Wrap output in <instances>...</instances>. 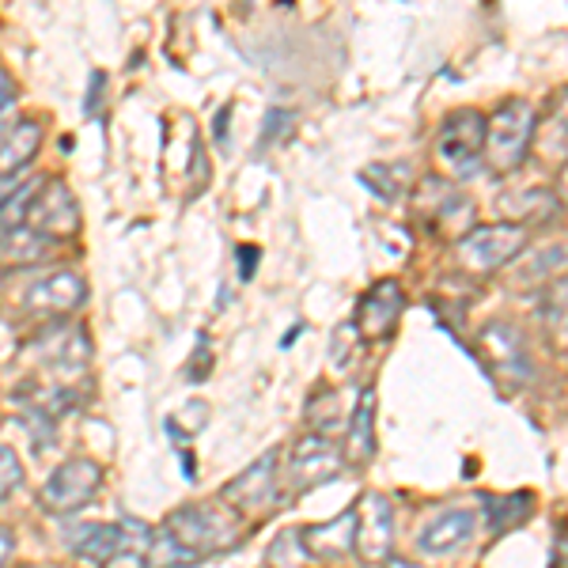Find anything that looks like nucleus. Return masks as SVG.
<instances>
[{
  "mask_svg": "<svg viewBox=\"0 0 568 568\" xmlns=\"http://www.w3.org/2000/svg\"><path fill=\"white\" fill-rule=\"evenodd\" d=\"M387 568H420V565H414V561H402V557H390Z\"/></svg>",
  "mask_w": 568,
  "mask_h": 568,
  "instance_id": "nucleus-32",
  "label": "nucleus"
},
{
  "mask_svg": "<svg viewBox=\"0 0 568 568\" xmlns=\"http://www.w3.org/2000/svg\"><path fill=\"white\" fill-rule=\"evenodd\" d=\"M568 265V246L565 243H554V246H538V251H530L524 265L516 270V277H511V284H519V288H527V284L535 281H546L554 277L557 270H565Z\"/></svg>",
  "mask_w": 568,
  "mask_h": 568,
  "instance_id": "nucleus-22",
  "label": "nucleus"
},
{
  "mask_svg": "<svg viewBox=\"0 0 568 568\" xmlns=\"http://www.w3.org/2000/svg\"><path fill=\"white\" fill-rule=\"evenodd\" d=\"M99 485H103V470L95 459H69L45 478L39 489V504L50 516H72V511L88 508L95 500Z\"/></svg>",
  "mask_w": 568,
  "mask_h": 568,
  "instance_id": "nucleus-6",
  "label": "nucleus"
},
{
  "mask_svg": "<svg viewBox=\"0 0 568 568\" xmlns=\"http://www.w3.org/2000/svg\"><path fill=\"white\" fill-rule=\"evenodd\" d=\"M273 493H277V452H265L258 463L246 466L240 478L227 481L224 500L232 504L235 511H254V508H262V504H270Z\"/></svg>",
  "mask_w": 568,
  "mask_h": 568,
  "instance_id": "nucleus-13",
  "label": "nucleus"
},
{
  "mask_svg": "<svg viewBox=\"0 0 568 568\" xmlns=\"http://www.w3.org/2000/svg\"><path fill=\"white\" fill-rule=\"evenodd\" d=\"M470 538H474V516L455 508V511H439L433 524L420 527L417 546L425 549V554H452V549L466 546Z\"/></svg>",
  "mask_w": 568,
  "mask_h": 568,
  "instance_id": "nucleus-17",
  "label": "nucleus"
},
{
  "mask_svg": "<svg viewBox=\"0 0 568 568\" xmlns=\"http://www.w3.org/2000/svg\"><path fill=\"white\" fill-rule=\"evenodd\" d=\"M27 227L45 235V240L80 232V205L65 182H58V179L42 182L39 194L31 201V213H27Z\"/></svg>",
  "mask_w": 568,
  "mask_h": 568,
  "instance_id": "nucleus-10",
  "label": "nucleus"
},
{
  "mask_svg": "<svg viewBox=\"0 0 568 568\" xmlns=\"http://www.w3.org/2000/svg\"><path fill=\"white\" fill-rule=\"evenodd\" d=\"M42 182H20V186L0 190V232H20L27 227V213H31V201L39 194Z\"/></svg>",
  "mask_w": 568,
  "mask_h": 568,
  "instance_id": "nucleus-23",
  "label": "nucleus"
},
{
  "mask_svg": "<svg viewBox=\"0 0 568 568\" xmlns=\"http://www.w3.org/2000/svg\"><path fill=\"white\" fill-rule=\"evenodd\" d=\"M530 141H535V106L527 99H508L493 110V118H485V163L497 175H508L524 163Z\"/></svg>",
  "mask_w": 568,
  "mask_h": 568,
  "instance_id": "nucleus-1",
  "label": "nucleus"
},
{
  "mask_svg": "<svg viewBox=\"0 0 568 568\" xmlns=\"http://www.w3.org/2000/svg\"><path fill=\"white\" fill-rule=\"evenodd\" d=\"M342 474V452L329 444L326 436H304L296 447H292V459H288V481L292 489L307 493L315 485H326L329 478Z\"/></svg>",
  "mask_w": 568,
  "mask_h": 568,
  "instance_id": "nucleus-12",
  "label": "nucleus"
},
{
  "mask_svg": "<svg viewBox=\"0 0 568 568\" xmlns=\"http://www.w3.org/2000/svg\"><path fill=\"white\" fill-rule=\"evenodd\" d=\"M481 356H485V368H489L493 379H500L504 387H524V383L535 375V364H530L527 342L511 323H485L481 326Z\"/></svg>",
  "mask_w": 568,
  "mask_h": 568,
  "instance_id": "nucleus-7",
  "label": "nucleus"
},
{
  "mask_svg": "<svg viewBox=\"0 0 568 568\" xmlns=\"http://www.w3.org/2000/svg\"><path fill=\"white\" fill-rule=\"evenodd\" d=\"M538 318L549 329L557 345H568V277H557L546 284L542 304H538Z\"/></svg>",
  "mask_w": 568,
  "mask_h": 568,
  "instance_id": "nucleus-21",
  "label": "nucleus"
},
{
  "mask_svg": "<svg viewBox=\"0 0 568 568\" xmlns=\"http://www.w3.org/2000/svg\"><path fill=\"white\" fill-rule=\"evenodd\" d=\"M402 311H406V296H402V284L387 277V281H375L368 292L361 296L356 304V334L364 342H390L394 326H398Z\"/></svg>",
  "mask_w": 568,
  "mask_h": 568,
  "instance_id": "nucleus-9",
  "label": "nucleus"
},
{
  "mask_svg": "<svg viewBox=\"0 0 568 568\" xmlns=\"http://www.w3.org/2000/svg\"><path fill=\"white\" fill-rule=\"evenodd\" d=\"M34 356L58 375L61 383L80 379L91 364V342L84 337L80 326H65V323H53L45 326L39 337H34Z\"/></svg>",
  "mask_w": 568,
  "mask_h": 568,
  "instance_id": "nucleus-8",
  "label": "nucleus"
},
{
  "mask_svg": "<svg viewBox=\"0 0 568 568\" xmlns=\"http://www.w3.org/2000/svg\"><path fill=\"white\" fill-rule=\"evenodd\" d=\"M390 171H394V168H379V163H375V168L361 171V179H364V182H375L379 175H390ZM402 175H406V168H398V175H394V179H402ZM375 194L387 197V201H394V197L406 194V186H402V182H390V179H387V182H379V186H375Z\"/></svg>",
  "mask_w": 568,
  "mask_h": 568,
  "instance_id": "nucleus-26",
  "label": "nucleus"
},
{
  "mask_svg": "<svg viewBox=\"0 0 568 568\" xmlns=\"http://www.w3.org/2000/svg\"><path fill=\"white\" fill-rule=\"evenodd\" d=\"M353 530H356V508L342 511L334 524H318L300 530V542H304L307 554L315 557H342L345 549H353Z\"/></svg>",
  "mask_w": 568,
  "mask_h": 568,
  "instance_id": "nucleus-19",
  "label": "nucleus"
},
{
  "mask_svg": "<svg viewBox=\"0 0 568 568\" xmlns=\"http://www.w3.org/2000/svg\"><path fill=\"white\" fill-rule=\"evenodd\" d=\"M12 106H16V80L0 69V125H4L8 114H12Z\"/></svg>",
  "mask_w": 568,
  "mask_h": 568,
  "instance_id": "nucleus-27",
  "label": "nucleus"
},
{
  "mask_svg": "<svg viewBox=\"0 0 568 568\" xmlns=\"http://www.w3.org/2000/svg\"><path fill=\"white\" fill-rule=\"evenodd\" d=\"M394 546V508L387 497L368 493L356 504V530H353V549L364 561H387Z\"/></svg>",
  "mask_w": 568,
  "mask_h": 568,
  "instance_id": "nucleus-11",
  "label": "nucleus"
},
{
  "mask_svg": "<svg viewBox=\"0 0 568 568\" xmlns=\"http://www.w3.org/2000/svg\"><path fill=\"white\" fill-rule=\"evenodd\" d=\"M39 144H42L39 122H16L12 130L0 136V186H8V179H16L20 171L31 168Z\"/></svg>",
  "mask_w": 568,
  "mask_h": 568,
  "instance_id": "nucleus-16",
  "label": "nucleus"
},
{
  "mask_svg": "<svg viewBox=\"0 0 568 568\" xmlns=\"http://www.w3.org/2000/svg\"><path fill=\"white\" fill-rule=\"evenodd\" d=\"M163 530H168L194 561H201V557H209V554H220V549H227L240 538V527L232 524V516H220L213 504H186V508H179L175 516L168 519Z\"/></svg>",
  "mask_w": 568,
  "mask_h": 568,
  "instance_id": "nucleus-3",
  "label": "nucleus"
},
{
  "mask_svg": "<svg viewBox=\"0 0 568 568\" xmlns=\"http://www.w3.org/2000/svg\"><path fill=\"white\" fill-rule=\"evenodd\" d=\"M485 519H489L493 535H504L508 527L527 524V516L535 511V497L530 493H511V497H481Z\"/></svg>",
  "mask_w": 568,
  "mask_h": 568,
  "instance_id": "nucleus-20",
  "label": "nucleus"
},
{
  "mask_svg": "<svg viewBox=\"0 0 568 568\" xmlns=\"http://www.w3.org/2000/svg\"><path fill=\"white\" fill-rule=\"evenodd\" d=\"M557 197H561L565 205H568V163L561 168V175H557Z\"/></svg>",
  "mask_w": 568,
  "mask_h": 568,
  "instance_id": "nucleus-31",
  "label": "nucleus"
},
{
  "mask_svg": "<svg viewBox=\"0 0 568 568\" xmlns=\"http://www.w3.org/2000/svg\"><path fill=\"white\" fill-rule=\"evenodd\" d=\"M23 485V463L8 444H0V500H8Z\"/></svg>",
  "mask_w": 568,
  "mask_h": 568,
  "instance_id": "nucleus-25",
  "label": "nucleus"
},
{
  "mask_svg": "<svg viewBox=\"0 0 568 568\" xmlns=\"http://www.w3.org/2000/svg\"><path fill=\"white\" fill-rule=\"evenodd\" d=\"M524 251H527V232L519 224H485V227H470L455 243V262L470 277H485V273L519 258Z\"/></svg>",
  "mask_w": 568,
  "mask_h": 568,
  "instance_id": "nucleus-2",
  "label": "nucleus"
},
{
  "mask_svg": "<svg viewBox=\"0 0 568 568\" xmlns=\"http://www.w3.org/2000/svg\"><path fill=\"white\" fill-rule=\"evenodd\" d=\"M50 254V240L31 227H20V232H8L4 243H0V258L8 265H31V262H42Z\"/></svg>",
  "mask_w": 568,
  "mask_h": 568,
  "instance_id": "nucleus-24",
  "label": "nucleus"
},
{
  "mask_svg": "<svg viewBox=\"0 0 568 568\" xmlns=\"http://www.w3.org/2000/svg\"><path fill=\"white\" fill-rule=\"evenodd\" d=\"M235 262H240V277L251 281L254 265H258V251H254V246H240V251H235Z\"/></svg>",
  "mask_w": 568,
  "mask_h": 568,
  "instance_id": "nucleus-28",
  "label": "nucleus"
},
{
  "mask_svg": "<svg viewBox=\"0 0 568 568\" xmlns=\"http://www.w3.org/2000/svg\"><path fill=\"white\" fill-rule=\"evenodd\" d=\"M420 213L433 220L436 232L452 235V232H459V224H470L474 205L455 186H447V182H439V179H428L425 186H420Z\"/></svg>",
  "mask_w": 568,
  "mask_h": 568,
  "instance_id": "nucleus-14",
  "label": "nucleus"
},
{
  "mask_svg": "<svg viewBox=\"0 0 568 568\" xmlns=\"http://www.w3.org/2000/svg\"><path fill=\"white\" fill-rule=\"evenodd\" d=\"M436 155L452 175H474L485 163V114H478V110H455L436 136Z\"/></svg>",
  "mask_w": 568,
  "mask_h": 568,
  "instance_id": "nucleus-5",
  "label": "nucleus"
},
{
  "mask_svg": "<svg viewBox=\"0 0 568 568\" xmlns=\"http://www.w3.org/2000/svg\"><path fill=\"white\" fill-rule=\"evenodd\" d=\"M103 568H144V554H122Z\"/></svg>",
  "mask_w": 568,
  "mask_h": 568,
  "instance_id": "nucleus-30",
  "label": "nucleus"
},
{
  "mask_svg": "<svg viewBox=\"0 0 568 568\" xmlns=\"http://www.w3.org/2000/svg\"><path fill=\"white\" fill-rule=\"evenodd\" d=\"M375 455V390L368 387L356 402L353 417H349V436H345V463L364 466Z\"/></svg>",
  "mask_w": 568,
  "mask_h": 568,
  "instance_id": "nucleus-18",
  "label": "nucleus"
},
{
  "mask_svg": "<svg viewBox=\"0 0 568 568\" xmlns=\"http://www.w3.org/2000/svg\"><path fill=\"white\" fill-rule=\"evenodd\" d=\"M12 549H16V538L8 527H0V568H4L8 561H12Z\"/></svg>",
  "mask_w": 568,
  "mask_h": 568,
  "instance_id": "nucleus-29",
  "label": "nucleus"
},
{
  "mask_svg": "<svg viewBox=\"0 0 568 568\" xmlns=\"http://www.w3.org/2000/svg\"><path fill=\"white\" fill-rule=\"evenodd\" d=\"M69 546L77 557H84L91 565H110L122 554H149L152 546V530L136 519L125 516L122 524H84L69 535Z\"/></svg>",
  "mask_w": 568,
  "mask_h": 568,
  "instance_id": "nucleus-4",
  "label": "nucleus"
},
{
  "mask_svg": "<svg viewBox=\"0 0 568 568\" xmlns=\"http://www.w3.org/2000/svg\"><path fill=\"white\" fill-rule=\"evenodd\" d=\"M88 300V284L77 273H50V277L34 281L27 292V307L45 311V315H69Z\"/></svg>",
  "mask_w": 568,
  "mask_h": 568,
  "instance_id": "nucleus-15",
  "label": "nucleus"
}]
</instances>
